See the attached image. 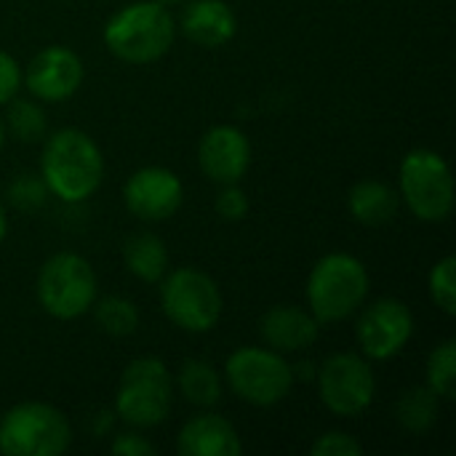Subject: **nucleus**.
Returning <instances> with one entry per match:
<instances>
[{
	"label": "nucleus",
	"instance_id": "nucleus-1",
	"mask_svg": "<svg viewBox=\"0 0 456 456\" xmlns=\"http://www.w3.org/2000/svg\"><path fill=\"white\" fill-rule=\"evenodd\" d=\"M40 166L45 187L69 203L94 195L104 176V158L96 142L77 128H61L51 134L45 139Z\"/></svg>",
	"mask_w": 456,
	"mask_h": 456
},
{
	"label": "nucleus",
	"instance_id": "nucleus-2",
	"mask_svg": "<svg viewBox=\"0 0 456 456\" xmlns=\"http://www.w3.org/2000/svg\"><path fill=\"white\" fill-rule=\"evenodd\" d=\"M176 37V21L171 11L155 0H142L120 8L104 27V45L112 56L147 64L160 59Z\"/></svg>",
	"mask_w": 456,
	"mask_h": 456
},
{
	"label": "nucleus",
	"instance_id": "nucleus-3",
	"mask_svg": "<svg viewBox=\"0 0 456 456\" xmlns=\"http://www.w3.org/2000/svg\"><path fill=\"white\" fill-rule=\"evenodd\" d=\"M369 297V273L353 254H326L307 278V302L318 323L350 318Z\"/></svg>",
	"mask_w": 456,
	"mask_h": 456
},
{
	"label": "nucleus",
	"instance_id": "nucleus-4",
	"mask_svg": "<svg viewBox=\"0 0 456 456\" xmlns=\"http://www.w3.org/2000/svg\"><path fill=\"white\" fill-rule=\"evenodd\" d=\"M72 444L67 417L37 401L13 406L0 419V454L5 456H59Z\"/></svg>",
	"mask_w": 456,
	"mask_h": 456
},
{
	"label": "nucleus",
	"instance_id": "nucleus-5",
	"mask_svg": "<svg viewBox=\"0 0 456 456\" xmlns=\"http://www.w3.org/2000/svg\"><path fill=\"white\" fill-rule=\"evenodd\" d=\"M174 382L163 361L136 358L120 374L115 411L134 428H155L171 414Z\"/></svg>",
	"mask_w": 456,
	"mask_h": 456
},
{
	"label": "nucleus",
	"instance_id": "nucleus-6",
	"mask_svg": "<svg viewBox=\"0 0 456 456\" xmlns=\"http://www.w3.org/2000/svg\"><path fill=\"white\" fill-rule=\"evenodd\" d=\"M224 377L230 390L251 406H275L294 387V366L283 353L265 347H240L227 358Z\"/></svg>",
	"mask_w": 456,
	"mask_h": 456
},
{
	"label": "nucleus",
	"instance_id": "nucleus-7",
	"mask_svg": "<svg viewBox=\"0 0 456 456\" xmlns=\"http://www.w3.org/2000/svg\"><path fill=\"white\" fill-rule=\"evenodd\" d=\"M37 299L40 307L59 321H72L86 315L96 299V275L94 267L72 251L53 254L45 259L37 275Z\"/></svg>",
	"mask_w": 456,
	"mask_h": 456
},
{
	"label": "nucleus",
	"instance_id": "nucleus-8",
	"mask_svg": "<svg viewBox=\"0 0 456 456\" xmlns=\"http://www.w3.org/2000/svg\"><path fill=\"white\" fill-rule=\"evenodd\" d=\"M401 195L422 222H444L454 211V179L436 150H411L401 163Z\"/></svg>",
	"mask_w": 456,
	"mask_h": 456
},
{
	"label": "nucleus",
	"instance_id": "nucleus-9",
	"mask_svg": "<svg viewBox=\"0 0 456 456\" xmlns=\"http://www.w3.org/2000/svg\"><path fill=\"white\" fill-rule=\"evenodd\" d=\"M160 305L166 318L190 334L211 331L224 307L219 286L195 267H179L163 281Z\"/></svg>",
	"mask_w": 456,
	"mask_h": 456
},
{
	"label": "nucleus",
	"instance_id": "nucleus-10",
	"mask_svg": "<svg viewBox=\"0 0 456 456\" xmlns=\"http://www.w3.org/2000/svg\"><path fill=\"white\" fill-rule=\"evenodd\" d=\"M318 393L323 406L337 417L363 414L377 393L371 366L355 353H337L326 358L318 371Z\"/></svg>",
	"mask_w": 456,
	"mask_h": 456
},
{
	"label": "nucleus",
	"instance_id": "nucleus-11",
	"mask_svg": "<svg viewBox=\"0 0 456 456\" xmlns=\"http://www.w3.org/2000/svg\"><path fill=\"white\" fill-rule=\"evenodd\" d=\"M355 331L366 358L387 361L409 345L414 334V315L398 299H379L363 310Z\"/></svg>",
	"mask_w": 456,
	"mask_h": 456
},
{
	"label": "nucleus",
	"instance_id": "nucleus-12",
	"mask_svg": "<svg viewBox=\"0 0 456 456\" xmlns=\"http://www.w3.org/2000/svg\"><path fill=\"white\" fill-rule=\"evenodd\" d=\"M184 190L174 171L160 166H147L131 174L123 187L126 208L144 222H163L174 216L182 206Z\"/></svg>",
	"mask_w": 456,
	"mask_h": 456
},
{
	"label": "nucleus",
	"instance_id": "nucleus-13",
	"mask_svg": "<svg viewBox=\"0 0 456 456\" xmlns=\"http://www.w3.org/2000/svg\"><path fill=\"white\" fill-rule=\"evenodd\" d=\"M24 83L43 102H64L83 83V61L67 45H48L29 61Z\"/></svg>",
	"mask_w": 456,
	"mask_h": 456
},
{
	"label": "nucleus",
	"instance_id": "nucleus-14",
	"mask_svg": "<svg viewBox=\"0 0 456 456\" xmlns=\"http://www.w3.org/2000/svg\"><path fill=\"white\" fill-rule=\"evenodd\" d=\"M200 171L216 184H235L251 166V144L235 126H214L198 147Z\"/></svg>",
	"mask_w": 456,
	"mask_h": 456
},
{
	"label": "nucleus",
	"instance_id": "nucleus-15",
	"mask_svg": "<svg viewBox=\"0 0 456 456\" xmlns=\"http://www.w3.org/2000/svg\"><path fill=\"white\" fill-rule=\"evenodd\" d=\"M321 323L313 313L291 305H278L267 310L259 321V334L275 353H299L315 345Z\"/></svg>",
	"mask_w": 456,
	"mask_h": 456
},
{
	"label": "nucleus",
	"instance_id": "nucleus-16",
	"mask_svg": "<svg viewBox=\"0 0 456 456\" xmlns=\"http://www.w3.org/2000/svg\"><path fill=\"white\" fill-rule=\"evenodd\" d=\"M176 449L182 456H238L243 444L224 417L198 414L182 428Z\"/></svg>",
	"mask_w": 456,
	"mask_h": 456
},
{
	"label": "nucleus",
	"instance_id": "nucleus-17",
	"mask_svg": "<svg viewBox=\"0 0 456 456\" xmlns=\"http://www.w3.org/2000/svg\"><path fill=\"white\" fill-rule=\"evenodd\" d=\"M238 19L224 0H192L182 11V32L203 48H219L232 40Z\"/></svg>",
	"mask_w": 456,
	"mask_h": 456
},
{
	"label": "nucleus",
	"instance_id": "nucleus-18",
	"mask_svg": "<svg viewBox=\"0 0 456 456\" xmlns=\"http://www.w3.org/2000/svg\"><path fill=\"white\" fill-rule=\"evenodd\" d=\"M347 206H350V214L361 224H366V227H385L398 214L401 198H398V192L390 184L377 182V179H363V182H358L350 190Z\"/></svg>",
	"mask_w": 456,
	"mask_h": 456
},
{
	"label": "nucleus",
	"instance_id": "nucleus-19",
	"mask_svg": "<svg viewBox=\"0 0 456 456\" xmlns=\"http://www.w3.org/2000/svg\"><path fill=\"white\" fill-rule=\"evenodd\" d=\"M123 259L131 275H136L144 283L163 281L168 270V251L163 240L152 232H136L123 246Z\"/></svg>",
	"mask_w": 456,
	"mask_h": 456
},
{
	"label": "nucleus",
	"instance_id": "nucleus-20",
	"mask_svg": "<svg viewBox=\"0 0 456 456\" xmlns=\"http://www.w3.org/2000/svg\"><path fill=\"white\" fill-rule=\"evenodd\" d=\"M179 390L182 395L198 406V409H211L222 398V379L219 371L208 361H187L179 371Z\"/></svg>",
	"mask_w": 456,
	"mask_h": 456
},
{
	"label": "nucleus",
	"instance_id": "nucleus-21",
	"mask_svg": "<svg viewBox=\"0 0 456 456\" xmlns=\"http://www.w3.org/2000/svg\"><path fill=\"white\" fill-rule=\"evenodd\" d=\"M438 403L441 398L430 387H409L398 401V422L403 430L422 436L438 422Z\"/></svg>",
	"mask_w": 456,
	"mask_h": 456
},
{
	"label": "nucleus",
	"instance_id": "nucleus-22",
	"mask_svg": "<svg viewBox=\"0 0 456 456\" xmlns=\"http://www.w3.org/2000/svg\"><path fill=\"white\" fill-rule=\"evenodd\" d=\"M96 323L107 337H131L139 326V313L136 305L128 302L126 297H104L96 310Z\"/></svg>",
	"mask_w": 456,
	"mask_h": 456
},
{
	"label": "nucleus",
	"instance_id": "nucleus-23",
	"mask_svg": "<svg viewBox=\"0 0 456 456\" xmlns=\"http://www.w3.org/2000/svg\"><path fill=\"white\" fill-rule=\"evenodd\" d=\"M428 387L444 398V401H454L456 398V342L446 339L444 345H438L430 358H428Z\"/></svg>",
	"mask_w": 456,
	"mask_h": 456
},
{
	"label": "nucleus",
	"instance_id": "nucleus-24",
	"mask_svg": "<svg viewBox=\"0 0 456 456\" xmlns=\"http://www.w3.org/2000/svg\"><path fill=\"white\" fill-rule=\"evenodd\" d=\"M8 128L19 142H37L45 136V115L35 102L19 99L8 107Z\"/></svg>",
	"mask_w": 456,
	"mask_h": 456
},
{
	"label": "nucleus",
	"instance_id": "nucleus-25",
	"mask_svg": "<svg viewBox=\"0 0 456 456\" xmlns=\"http://www.w3.org/2000/svg\"><path fill=\"white\" fill-rule=\"evenodd\" d=\"M430 297L446 313L456 315V259L444 256L430 273Z\"/></svg>",
	"mask_w": 456,
	"mask_h": 456
},
{
	"label": "nucleus",
	"instance_id": "nucleus-26",
	"mask_svg": "<svg viewBox=\"0 0 456 456\" xmlns=\"http://www.w3.org/2000/svg\"><path fill=\"white\" fill-rule=\"evenodd\" d=\"M45 192H48V187H45L43 179H37V176H32V174H21V176H16V179L11 182V187H8V200H11V206H16V208H21V211H35V208L43 206Z\"/></svg>",
	"mask_w": 456,
	"mask_h": 456
},
{
	"label": "nucleus",
	"instance_id": "nucleus-27",
	"mask_svg": "<svg viewBox=\"0 0 456 456\" xmlns=\"http://www.w3.org/2000/svg\"><path fill=\"white\" fill-rule=\"evenodd\" d=\"M214 208L222 219L227 222H238L248 214V195L235 184H222V192L214 200Z\"/></svg>",
	"mask_w": 456,
	"mask_h": 456
},
{
	"label": "nucleus",
	"instance_id": "nucleus-28",
	"mask_svg": "<svg viewBox=\"0 0 456 456\" xmlns=\"http://www.w3.org/2000/svg\"><path fill=\"white\" fill-rule=\"evenodd\" d=\"M310 454L313 456H361L363 454V446H361L353 436H347V433H326V436H321V438L313 444Z\"/></svg>",
	"mask_w": 456,
	"mask_h": 456
},
{
	"label": "nucleus",
	"instance_id": "nucleus-29",
	"mask_svg": "<svg viewBox=\"0 0 456 456\" xmlns=\"http://www.w3.org/2000/svg\"><path fill=\"white\" fill-rule=\"evenodd\" d=\"M21 86V69L13 56L0 51V104H8Z\"/></svg>",
	"mask_w": 456,
	"mask_h": 456
},
{
	"label": "nucleus",
	"instance_id": "nucleus-30",
	"mask_svg": "<svg viewBox=\"0 0 456 456\" xmlns=\"http://www.w3.org/2000/svg\"><path fill=\"white\" fill-rule=\"evenodd\" d=\"M112 454H123V456H152L155 454V449H152V444H147L142 436H136V433H123V436H118L115 441H112Z\"/></svg>",
	"mask_w": 456,
	"mask_h": 456
},
{
	"label": "nucleus",
	"instance_id": "nucleus-31",
	"mask_svg": "<svg viewBox=\"0 0 456 456\" xmlns=\"http://www.w3.org/2000/svg\"><path fill=\"white\" fill-rule=\"evenodd\" d=\"M5 232H8V219H5V208H3V203H0V243H3V238H5Z\"/></svg>",
	"mask_w": 456,
	"mask_h": 456
},
{
	"label": "nucleus",
	"instance_id": "nucleus-32",
	"mask_svg": "<svg viewBox=\"0 0 456 456\" xmlns=\"http://www.w3.org/2000/svg\"><path fill=\"white\" fill-rule=\"evenodd\" d=\"M155 3H160V5H166V8H171V5H179V3H184V0H155Z\"/></svg>",
	"mask_w": 456,
	"mask_h": 456
},
{
	"label": "nucleus",
	"instance_id": "nucleus-33",
	"mask_svg": "<svg viewBox=\"0 0 456 456\" xmlns=\"http://www.w3.org/2000/svg\"><path fill=\"white\" fill-rule=\"evenodd\" d=\"M3 142H5V126H3V120H0V150H3Z\"/></svg>",
	"mask_w": 456,
	"mask_h": 456
}]
</instances>
